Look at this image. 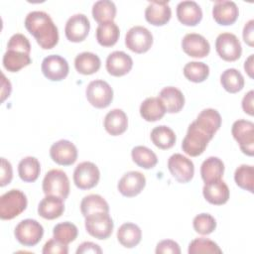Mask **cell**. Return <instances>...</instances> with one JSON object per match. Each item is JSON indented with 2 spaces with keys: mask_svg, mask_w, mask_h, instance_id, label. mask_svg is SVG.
Returning a JSON list of instances; mask_svg holds the SVG:
<instances>
[{
  "mask_svg": "<svg viewBox=\"0 0 254 254\" xmlns=\"http://www.w3.org/2000/svg\"><path fill=\"white\" fill-rule=\"evenodd\" d=\"M7 50H13V51H19L26 53L30 55L31 52V45L26 36L23 34L17 33L14 34L8 41L7 44Z\"/></svg>",
  "mask_w": 254,
  "mask_h": 254,
  "instance_id": "ee69618b",
  "label": "cell"
},
{
  "mask_svg": "<svg viewBox=\"0 0 254 254\" xmlns=\"http://www.w3.org/2000/svg\"><path fill=\"white\" fill-rule=\"evenodd\" d=\"M172 16V10L168 1H152L145 10V19L154 26L167 24Z\"/></svg>",
  "mask_w": 254,
  "mask_h": 254,
  "instance_id": "d6986e66",
  "label": "cell"
},
{
  "mask_svg": "<svg viewBox=\"0 0 254 254\" xmlns=\"http://www.w3.org/2000/svg\"><path fill=\"white\" fill-rule=\"evenodd\" d=\"M150 137L153 144L162 150L172 148L177 140L175 132L166 125H160L155 127L151 131Z\"/></svg>",
  "mask_w": 254,
  "mask_h": 254,
  "instance_id": "1f68e13d",
  "label": "cell"
},
{
  "mask_svg": "<svg viewBox=\"0 0 254 254\" xmlns=\"http://www.w3.org/2000/svg\"><path fill=\"white\" fill-rule=\"evenodd\" d=\"M142 238L140 227L132 222L123 223L117 230V239L119 243L126 248L137 246Z\"/></svg>",
  "mask_w": 254,
  "mask_h": 254,
  "instance_id": "83f0119b",
  "label": "cell"
},
{
  "mask_svg": "<svg viewBox=\"0 0 254 254\" xmlns=\"http://www.w3.org/2000/svg\"><path fill=\"white\" fill-rule=\"evenodd\" d=\"M132 66V58L122 51H115L106 59V69L108 73L113 76H123L127 74Z\"/></svg>",
  "mask_w": 254,
  "mask_h": 254,
  "instance_id": "ffe728a7",
  "label": "cell"
},
{
  "mask_svg": "<svg viewBox=\"0 0 254 254\" xmlns=\"http://www.w3.org/2000/svg\"><path fill=\"white\" fill-rule=\"evenodd\" d=\"M188 252L190 254H215V253H222V250L219 248V246L212 240L208 238H195L193 239L190 245Z\"/></svg>",
  "mask_w": 254,
  "mask_h": 254,
  "instance_id": "b9f144b4",
  "label": "cell"
},
{
  "mask_svg": "<svg viewBox=\"0 0 254 254\" xmlns=\"http://www.w3.org/2000/svg\"><path fill=\"white\" fill-rule=\"evenodd\" d=\"M168 169L171 175L182 184L189 183L193 178L194 166L191 160L182 154H174L168 160Z\"/></svg>",
  "mask_w": 254,
  "mask_h": 254,
  "instance_id": "7c38bea8",
  "label": "cell"
},
{
  "mask_svg": "<svg viewBox=\"0 0 254 254\" xmlns=\"http://www.w3.org/2000/svg\"><path fill=\"white\" fill-rule=\"evenodd\" d=\"M90 23L84 14H74L66 21L64 34L68 41L73 43L82 42L88 35Z\"/></svg>",
  "mask_w": 254,
  "mask_h": 254,
  "instance_id": "5bb4252c",
  "label": "cell"
},
{
  "mask_svg": "<svg viewBox=\"0 0 254 254\" xmlns=\"http://www.w3.org/2000/svg\"><path fill=\"white\" fill-rule=\"evenodd\" d=\"M14 235L20 244L32 247L41 241L44 235V228L37 220L27 218L16 225Z\"/></svg>",
  "mask_w": 254,
  "mask_h": 254,
  "instance_id": "5b68a950",
  "label": "cell"
},
{
  "mask_svg": "<svg viewBox=\"0 0 254 254\" xmlns=\"http://www.w3.org/2000/svg\"><path fill=\"white\" fill-rule=\"evenodd\" d=\"M101 65L100 59L97 55L90 52H83L78 54L74 59V67L77 72L89 75L99 70Z\"/></svg>",
  "mask_w": 254,
  "mask_h": 254,
  "instance_id": "f1b7e54d",
  "label": "cell"
},
{
  "mask_svg": "<svg viewBox=\"0 0 254 254\" xmlns=\"http://www.w3.org/2000/svg\"><path fill=\"white\" fill-rule=\"evenodd\" d=\"M253 96H254V91L250 90L247 92L243 99H242V109L245 113H247L250 116H253L254 114V107H253Z\"/></svg>",
  "mask_w": 254,
  "mask_h": 254,
  "instance_id": "681fc988",
  "label": "cell"
},
{
  "mask_svg": "<svg viewBox=\"0 0 254 254\" xmlns=\"http://www.w3.org/2000/svg\"><path fill=\"white\" fill-rule=\"evenodd\" d=\"M26 194L20 190L12 189L0 197V218L10 220L21 214L27 207Z\"/></svg>",
  "mask_w": 254,
  "mask_h": 254,
  "instance_id": "7a4b0ae2",
  "label": "cell"
},
{
  "mask_svg": "<svg viewBox=\"0 0 254 254\" xmlns=\"http://www.w3.org/2000/svg\"><path fill=\"white\" fill-rule=\"evenodd\" d=\"M215 50L218 56L226 62L237 61L242 54L238 38L231 33H221L215 40Z\"/></svg>",
  "mask_w": 254,
  "mask_h": 254,
  "instance_id": "9c48e42d",
  "label": "cell"
},
{
  "mask_svg": "<svg viewBox=\"0 0 254 254\" xmlns=\"http://www.w3.org/2000/svg\"><path fill=\"white\" fill-rule=\"evenodd\" d=\"M239 10L233 1H215L212 8V17L214 21L222 26L232 25L236 22Z\"/></svg>",
  "mask_w": 254,
  "mask_h": 254,
  "instance_id": "ac0fdd59",
  "label": "cell"
},
{
  "mask_svg": "<svg viewBox=\"0 0 254 254\" xmlns=\"http://www.w3.org/2000/svg\"><path fill=\"white\" fill-rule=\"evenodd\" d=\"M202 194L209 203L222 205L228 201L230 192L227 185L220 179L204 184L202 188Z\"/></svg>",
  "mask_w": 254,
  "mask_h": 254,
  "instance_id": "44dd1931",
  "label": "cell"
},
{
  "mask_svg": "<svg viewBox=\"0 0 254 254\" xmlns=\"http://www.w3.org/2000/svg\"><path fill=\"white\" fill-rule=\"evenodd\" d=\"M182 48L188 56L197 59L206 57L210 51L208 41L196 33L187 34L182 40Z\"/></svg>",
  "mask_w": 254,
  "mask_h": 254,
  "instance_id": "e0dca14e",
  "label": "cell"
},
{
  "mask_svg": "<svg viewBox=\"0 0 254 254\" xmlns=\"http://www.w3.org/2000/svg\"><path fill=\"white\" fill-rule=\"evenodd\" d=\"M11 82L5 77V75L2 73V97H1V101L3 102L7 97L10 96L11 93Z\"/></svg>",
  "mask_w": 254,
  "mask_h": 254,
  "instance_id": "816d5d0a",
  "label": "cell"
},
{
  "mask_svg": "<svg viewBox=\"0 0 254 254\" xmlns=\"http://www.w3.org/2000/svg\"><path fill=\"white\" fill-rule=\"evenodd\" d=\"M224 173V164L217 157H208L204 160L200 167V175L202 181L210 183L220 180Z\"/></svg>",
  "mask_w": 254,
  "mask_h": 254,
  "instance_id": "f546056e",
  "label": "cell"
},
{
  "mask_svg": "<svg viewBox=\"0 0 254 254\" xmlns=\"http://www.w3.org/2000/svg\"><path fill=\"white\" fill-rule=\"evenodd\" d=\"M126 47L136 53L143 54L148 52L153 45V36L151 32L143 26H134L125 36Z\"/></svg>",
  "mask_w": 254,
  "mask_h": 254,
  "instance_id": "30bf717a",
  "label": "cell"
},
{
  "mask_svg": "<svg viewBox=\"0 0 254 254\" xmlns=\"http://www.w3.org/2000/svg\"><path fill=\"white\" fill-rule=\"evenodd\" d=\"M253 56L254 55H250L244 63V69L251 78L253 77Z\"/></svg>",
  "mask_w": 254,
  "mask_h": 254,
  "instance_id": "f5cc1de1",
  "label": "cell"
},
{
  "mask_svg": "<svg viewBox=\"0 0 254 254\" xmlns=\"http://www.w3.org/2000/svg\"><path fill=\"white\" fill-rule=\"evenodd\" d=\"M42 188L46 195H56L64 200L69 193V181L64 171L53 169L46 174Z\"/></svg>",
  "mask_w": 254,
  "mask_h": 254,
  "instance_id": "3957f363",
  "label": "cell"
},
{
  "mask_svg": "<svg viewBox=\"0 0 254 254\" xmlns=\"http://www.w3.org/2000/svg\"><path fill=\"white\" fill-rule=\"evenodd\" d=\"M178 20L186 26H195L202 19V11L194 1H182L177 6Z\"/></svg>",
  "mask_w": 254,
  "mask_h": 254,
  "instance_id": "7402d4cb",
  "label": "cell"
},
{
  "mask_svg": "<svg viewBox=\"0 0 254 254\" xmlns=\"http://www.w3.org/2000/svg\"><path fill=\"white\" fill-rule=\"evenodd\" d=\"M146 186L145 176L137 171H131L123 175L119 180L117 189L119 192L127 197L138 195Z\"/></svg>",
  "mask_w": 254,
  "mask_h": 254,
  "instance_id": "2e32d148",
  "label": "cell"
},
{
  "mask_svg": "<svg viewBox=\"0 0 254 254\" xmlns=\"http://www.w3.org/2000/svg\"><path fill=\"white\" fill-rule=\"evenodd\" d=\"M50 156L58 165L70 166L77 159V149L73 143L63 139L51 146Z\"/></svg>",
  "mask_w": 254,
  "mask_h": 254,
  "instance_id": "9a60e30c",
  "label": "cell"
},
{
  "mask_svg": "<svg viewBox=\"0 0 254 254\" xmlns=\"http://www.w3.org/2000/svg\"><path fill=\"white\" fill-rule=\"evenodd\" d=\"M100 179L99 169L92 162L79 163L73 172V183L80 190L94 188Z\"/></svg>",
  "mask_w": 254,
  "mask_h": 254,
  "instance_id": "8fae6325",
  "label": "cell"
},
{
  "mask_svg": "<svg viewBox=\"0 0 254 254\" xmlns=\"http://www.w3.org/2000/svg\"><path fill=\"white\" fill-rule=\"evenodd\" d=\"M27 31L36 39L38 45L44 50L53 49L59 42V31L50 17L44 11L30 12L24 22Z\"/></svg>",
  "mask_w": 254,
  "mask_h": 254,
  "instance_id": "6da1fadb",
  "label": "cell"
},
{
  "mask_svg": "<svg viewBox=\"0 0 254 254\" xmlns=\"http://www.w3.org/2000/svg\"><path fill=\"white\" fill-rule=\"evenodd\" d=\"M64 211V199L56 195H46L38 205V213L45 219H56Z\"/></svg>",
  "mask_w": 254,
  "mask_h": 254,
  "instance_id": "d4e9b609",
  "label": "cell"
},
{
  "mask_svg": "<svg viewBox=\"0 0 254 254\" xmlns=\"http://www.w3.org/2000/svg\"><path fill=\"white\" fill-rule=\"evenodd\" d=\"M131 156L133 162L143 169H152L158 163L157 155L145 146L134 147L131 151Z\"/></svg>",
  "mask_w": 254,
  "mask_h": 254,
  "instance_id": "74e56055",
  "label": "cell"
},
{
  "mask_svg": "<svg viewBox=\"0 0 254 254\" xmlns=\"http://www.w3.org/2000/svg\"><path fill=\"white\" fill-rule=\"evenodd\" d=\"M159 98L163 102L166 112L178 113L185 105V96L183 92L174 86L164 87L159 94Z\"/></svg>",
  "mask_w": 254,
  "mask_h": 254,
  "instance_id": "484cf974",
  "label": "cell"
},
{
  "mask_svg": "<svg viewBox=\"0 0 254 254\" xmlns=\"http://www.w3.org/2000/svg\"><path fill=\"white\" fill-rule=\"evenodd\" d=\"M193 122L200 130L213 138L214 134L221 126V116L217 110L213 108H206L200 111Z\"/></svg>",
  "mask_w": 254,
  "mask_h": 254,
  "instance_id": "603a6c76",
  "label": "cell"
},
{
  "mask_svg": "<svg viewBox=\"0 0 254 254\" xmlns=\"http://www.w3.org/2000/svg\"><path fill=\"white\" fill-rule=\"evenodd\" d=\"M222 87L229 93H237L244 86V77L236 68H227L220 75Z\"/></svg>",
  "mask_w": 254,
  "mask_h": 254,
  "instance_id": "d590c367",
  "label": "cell"
},
{
  "mask_svg": "<svg viewBox=\"0 0 254 254\" xmlns=\"http://www.w3.org/2000/svg\"><path fill=\"white\" fill-rule=\"evenodd\" d=\"M234 181L242 190L253 192L254 186V168L250 165L239 166L234 173Z\"/></svg>",
  "mask_w": 254,
  "mask_h": 254,
  "instance_id": "ab89813d",
  "label": "cell"
},
{
  "mask_svg": "<svg viewBox=\"0 0 254 254\" xmlns=\"http://www.w3.org/2000/svg\"><path fill=\"white\" fill-rule=\"evenodd\" d=\"M84 253H102V250L101 248L93 243V242H90V241H85L83 243H81L78 248L76 249V254H84Z\"/></svg>",
  "mask_w": 254,
  "mask_h": 254,
  "instance_id": "c3c4849f",
  "label": "cell"
},
{
  "mask_svg": "<svg viewBox=\"0 0 254 254\" xmlns=\"http://www.w3.org/2000/svg\"><path fill=\"white\" fill-rule=\"evenodd\" d=\"M88 102L95 108H106L113 99V89L108 82L95 79L88 83L85 90Z\"/></svg>",
  "mask_w": 254,
  "mask_h": 254,
  "instance_id": "52a82bcc",
  "label": "cell"
},
{
  "mask_svg": "<svg viewBox=\"0 0 254 254\" xmlns=\"http://www.w3.org/2000/svg\"><path fill=\"white\" fill-rule=\"evenodd\" d=\"M13 178L12 165L5 158H1V177H0V186L5 187L11 183Z\"/></svg>",
  "mask_w": 254,
  "mask_h": 254,
  "instance_id": "7dc6e473",
  "label": "cell"
},
{
  "mask_svg": "<svg viewBox=\"0 0 254 254\" xmlns=\"http://www.w3.org/2000/svg\"><path fill=\"white\" fill-rule=\"evenodd\" d=\"M253 26H254V20H250L248 21L244 28H243V33H242V36H243V40L244 42L250 46V47H253L254 45V37H253Z\"/></svg>",
  "mask_w": 254,
  "mask_h": 254,
  "instance_id": "f907efd6",
  "label": "cell"
},
{
  "mask_svg": "<svg viewBox=\"0 0 254 254\" xmlns=\"http://www.w3.org/2000/svg\"><path fill=\"white\" fill-rule=\"evenodd\" d=\"M85 229L89 235L97 239H107L113 231V220L107 212H94L85 216Z\"/></svg>",
  "mask_w": 254,
  "mask_h": 254,
  "instance_id": "8992f818",
  "label": "cell"
},
{
  "mask_svg": "<svg viewBox=\"0 0 254 254\" xmlns=\"http://www.w3.org/2000/svg\"><path fill=\"white\" fill-rule=\"evenodd\" d=\"M155 252L157 254H166V253H172V254H180L181 248L179 244L171 239H165L160 241L157 244Z\"/></svg>",
  "mask_w": 254,
  "mask_h": 254,
  "instance_id": "bcb514c9",
  "label": "cell"
},
{
  "mask_svg": "<svg viewBox=\"0 0 254 254\" xmlns=\"http://www.w3.org/2000/svg\"><path fill=\"white\" fill-rule=\"evenodd\" d=\"M184 75L190 81L198 83L204 81L209 75V67L201 62H190L184 66Z\"/></svg>",
  "mask_w": 254,
  "mask_h": 254,
  "instance_id": "f35d334b",
  "label": "cell"
},
{
  "mask_svg": "<svg viewBox=\"0 0 254 254\" xmlns=\"http://www.w3.org/2000/svg\"><path fill=\"white\" fill-rule=\"evenodd\" d=\"M40 162L35 157H25L18 164L19 177L26 183H33L37 181L40 176Z\"/></svg>",
  "mask_w": 254,
  "mask_h": 254,
  "instance_id": "d6a6232c",
  "label": "cell"
},
{
  "mask_svg": "<svg viewBox=\"0 0 254 254\" xmlns=\"http://www.w3.org/2000/svg\"><path fill=\"white\" fill-rule=\"evenodd\" d=\"M233 138L239 144L240 150L247 156L254 154V124L251 121L236 120L231 128Z\"/></svg>",
  "mask_w": 254,
  "mask_h": 254,
  "instance_id": "ba28073f",
  "label": "cell"
},
{
  "mask_svg": "<svg viewBox=\"0 0 254 254\" xmlns=\"http://www.w3.org/2000/svg\"><path fill=\"white\" fill-rule=\"evenodd\" d=\"M119 28L113 21L99 24L96 29V40L102 47L114 46L119 39Z\"/></svg>",
  "mask_w": 254,
  "mask_h": 254,
  "instance_id": "4dcf8cb0",
  "label": "cell"
},
{
  "mask_svg": "<svg viewBox=\"0 0 254 254\" xmlns=\"http://www.w3.org/2000/svg\"><path fill=\"white\" fill-rule=\"evenodd\" d=\"M192 226L195 232L201 235H208L215 230L216 220L208 213H200L193 218Z\"/></svg>",
  "mask_w": 254,
  "mask_h": 254,
  "instance_id": "7bdbcfd3",
  "label": "cell"
},
{
  "mask_svg": "<svg viewBox=\"0 0 254 254\" xmlns=\"http://www.w3.org/2000/svg\"><path fill=\"white\" fill-rule=\"evenodd\" d=\"M165 113V106L159 97H148L140 105V115L148 122L162 119Z\"/></svg>",
  "mask_w": 254,
  "mask_h": 254,
  "instance_id": "4316f807",
  "label": "cell"
},
{
  "mask_svg": "<svg viewBox=\"0 0 254 254\" xmlns=\"http://www.w3.org/2000/svg\"><path fill=\"white\" fill-rule=\"evenodd\" d=\"M104 128L112 136L123 134L128 127V118L122 109H112L104 117Z\"/></svg>",
  "mask_w": 254,
  "mask_h": 254,
  "instance_id": "cb8c5ba5",
  "label": "cell"
},
{
  "mask_svg": "<svg viewBox=\"0 0 254 254\" xmlns=\"http://www.w3.org/2000/svg\"><path fill=\"white\" fill-rule=\"evenodd\" d=\"M32 63L30 55L13 50H7L3 56V65L11 72H17Z\"/></svg>",
  "mask_w": 254,
  "mask_h": 254,
  "instance_id": "836d02e7",
  "label": "cell"
},
{
  "mask_svg": "<svg viewBox=\"0 0 254 254\" xmlns=\"http://www.w3.org/2000/svg\"><path fill=\"white\" fill-rule=\"evenodd\" d=\"M116 16V6L112 1L99 0L92 6V17L99 23L112 22Z\"/></svg>",
  "mask_w": 254,
  "mask_h": 254,
  "instance_id": "e575fe53",
  "label": "cell"
},
{
  "mask_svg": "<svg viewBox=\"0 0 254 254\" xmlns=\"http://www.w3.org/2000/svg\"><path fill=\"white\" fill-rule=\"evenodd\" d=\"M211 139L212 138L200 130L194 122H191L188 128L187 135L182 142V149L187 155L197 157L204 152Z\"/></svg>",
  "mask_w": 254,
  "mask_h": 254,
  "instance_id": "277c9868",
  "label": "cell"
},
{
  "mask_svg": "<svg viewBox=\"0 0 254 254\" xmlns=\"http://www.w3.org/2000/svg\"><path fill=\"white\" fill-rule=\"evenodd\" d=\"M77 227L68 221L58 223L53 229L54 238L65 245L74 241L77 237Z\"/></svg>",
  "mask_w": 254,
  "mask_h": 254,
  "instance_id": "60d3db41",
  "label": "cell"
},
{
  "mask_svg": "<svg viewBox=\"0 0 254 254\" xmlns=\"http://www.w3.org/2000/svg\"><path fill=\"white\" fill-rule=\"evenodd\" d=\"M42 252L44 254H67L68 247L67 245L53 238L45 243Z\"/></svg>",
  "mask_w": 254,
  "mask_h": 254,
  "instance_id": "f6af8a7d",
  "label": "cell"
},
{
  "mask_svg": "<svg viewBox=\"0 0 254 254\" xmlns=\"http://www.w3.org/2000/svg\"><path fill=\"white\" fill-rule=\"evenodd\" d=\"M42 72L46 78L52 81H61L68 74V64L59 55H50L42 62Z\"/></svg>",
  "mask_w": 254,
  "mask_h": 254,
  "instance_id": "4fadbf2b",
  "label": "cell"
},
{
  "mask_svg": "<svg viewBox=\"0 0 254 254\" xmlns=\"http://www.w3.org/2000/svg\"><path fill=\"white\" fill-rule=\"evenodd\" d=\"M80 211L84 217L99 211L109 213V205L101 195L88 194L84 196L80 202Z\"/></svg>",
  "mask_w": 254,
  "mask_h": 254,
  "instance_id": "8d00e7d4",
  "label": "cell"
}]
</instances>
